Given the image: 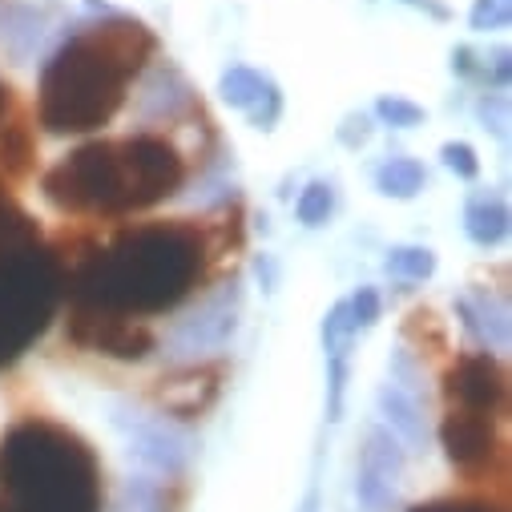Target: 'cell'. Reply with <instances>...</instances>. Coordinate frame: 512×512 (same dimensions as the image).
<instances>
[{
	"label": "cell",
	"mask_w": 512,
	"mask_h": 512,
	"mask_svg": "<svg viewBox=\"0 0 512 512\" xmlns=\"http://www.w3.org/2000/svg\"><path fill=\"white\" fill-rule=\"evenodd\" d=\"M206 263V230L198 222H142L89 254L69 283V299L125 319L166 315L202 283Z\"/></svg>",
	"instance_id": "obj_1"
},
{
	"label": "cell",
	"mask_w": 512,
	"mask_h": 512,
	"mask_svg": "<svg viewBox=\"0 0 512 512\" xmlns=\"http://www.w3.org/2000/svg\"><path fill=\"white\" fill-rule=\"evenodd\" d=\"M158 53V37L130 17H109L73 33L41 73L37 113L49 134H89L113 121L125 89Z\"/></svg>",
	"instance_id": "obj_2"
},
{
	"label": "cell",
	"mask_w": 512,
	"mask_h": 512,
	"mask_svg": "<svg viewBox=\"0 0 512 512\" xmlns=\"http://www.w3.org/2000/svg\"><path fill=\"white\" fill-rule=\"evenodd\" d=\"M186 178L182 154L158 134L101 138L65 154L45 174V198L61 214H134L170 198Z\"/></svg>",
	"instance_id": "obj_3"
},
{
	"label": "cell",
	"mask_w": 512,
	"mask_h": 512,
	"mask_svg": "<svg viewBox=\"0 0 512 512\" xmlns=\"http://www.w3.org/2000/svg\"><path fill=\"white\" fill-rule=\"evenodd\" d=\"M0 512H101V464L65 424L21 420L0 440Z\"/></svg>",
	"instance_id": "obj_4"
},
{
	"label": "cell",
	"mask_w": 512,
	"mask_h": 512,
	"mask_svg": "<svg viewBox=\"0 0 512 512\" xmlns=\"http://www.w3.org/2000/svg\"><path fill=\"white\" fill-rule=\"evenodd\" d=\"M61 303V263L41 242L0 254V367L29 351Z\"/></svg>",
	"instance_id": "obj_5"
},
{
	"label": "cell",
	"mask_w": 512,
	"mask_h": 512,
	"mask_svg": "<svg viewBox=\"0 0 512 512\" xmlns=\"http://www.w3.org/2000/svg\"><path fill=\"white\" fill-rule=\"evenodd\" d=\"M444 400H448V408L500 420L508 408V375L488 351L460 355L444 379Z\"/></svg>",
	"instance_id": "obj_6"
},
{
	"label": "cell",
	"mask_w": 512,
	"mask_h": 512,
	"mask_svg": "<svg viewBox=\"0 0 512 512\" xmlns=\"http://www.w3.org/2000/svg\"><path fill=\"white\" fill-rule=\"evenodd\" d=\"M69 339L89 351H105L113 359H146L154 351V331L142 319L73 307V303H69Z\"/></svg>",
	"instance_id": "obj_7"
},
{
	"label": "cell",
	"mask_w": 512,
	"mask_h": 512,
	"mask_svg": "<svg viewBox=\"0 0 512 512\" xmlns=\"http://www.w3.org/2000/svg\"><path fill=\"white\" fill-rule=\"evenodd\" d=\"M222 379H226V363H194V367H178L170 375L158 379V388H154V400L162 412L178 416V420H194L202 416L218 392H222Z\"/></svg>",
	"instance_id": "obj_8"
},
{
	"label": "cell",
	"mask_w": 512,
	"mask_h": 512,
	"mask_svg": "<svg viewBox=\"0 0 512 512\" xmlns=\"http://www.w3.org/2000/svg\"><path fill=\"white\" fill-rule=\"evenodd\" d=\"M440 440H444L448 460L468 476H480L492 464V456L500 452L496 420L492 416H476V412H460V408H448V416L440 424Z\"/></svg>",
	"instance_id": "obj_9"
},
{
	"label": "cell",
	"mask_w": 512,
	"mask_h": 512,
	"mask_svg": "<svg viewBox=\"0 0 512 512\" xmlns=\"http://www.w3.org/2000/svg\"><path fill=\"white\" fill-rule=\"evenodd\" d=\"M218 89H222V101L242 109V113H250V121L259 125V130H271V125L279 121V113H283V97H279L275 81L267 73H259V69L234 65V69L222 73Z\"/></svg>",
	"instance_id": "obj_10"
},
{
	"label": "cell",
	"mask_w": 512,
	"mask_h": 512,
	"mask_svg": "<svg viewBox=\"0 0 512 512\" xmlns=\"http://www.w3.org/2000/svg\"><path fill=\"white\" fill-rule=\"evenodd\" d=\"M464 226H468V238L476 246H496L504 234H508V206L500 194H476L464 210Z\"/></svg>",
	"instance_id": "obj_11"
},
{
	"label": "cell",
	"mask_w": 512,
	"mask_h": 512,
	"mask_svg": "<svg viewBox=\"0 0 512 512\" xmlns=\"http://www.w3.org/2000/svg\"><path fill=\"white\" fill-rule=\"evenodd\" d=\"M379 412L388 416V424H392L408 444H420V440H424V412H420L416 396H412V392H404L396 379L379 392Z\"/></svg>",
	"instance_id": "obj_12"
},
{
	"label": "cell",
	"mask_w": 512,
	"mask_h": 512,
	"mask_svg": "<svg viewBox=\"0 0 512 512\" xmlns=\"http://www.w3.org/2000/svg\"><path fill=\"white\" fill-rule=\"evenodd\" d=\"M424 182H428V174L416 158H392L375 170V186L388 198H416L424 190Z\"/></svg>",
	"instance_id": "obj_13"
},
{
	"label": "cell",
	"mask_w": 512,
	"mask_h": 512,
	"mask_svg": "<svg viewBox=\"0 0 512 512\" xmlns=\"http://www.w3.org/2000/svg\"><path fill=\"white\" fill-rule=\"evenodd\" d=\"M29 242H41L37 222L13 202V194L0 190V254L21 250V246H29Z\"/></svg>",
	"instance_id": "obj_14"
},
{
	"label": "cell",
	"mask_w": 512,
	"mask_h": 512,
	"mask_svg": "<svg viewBox=\"0 0 512 512\" xmlns=\"http://www.w3.org/2000/svg\"><path fill=\"white\" fill-rule=\"evenodd\" d=\"M400 468H404V456H400V448H396V440L388 436V432H367V448H363V472L367 476H379V480H396L400 476Z\"/></svg>",
	"instance_id": "obj_15"
},
{
	"label": "cell",
	"mask_w": 512,
	"mask_h": 512,
	"mask_svg": "<svg viewBox=\"0 0 512 512\" xmlns=\"http://www.w3.org/2000/svg\"><path fill=\"white\" fill-rule=\"evenodd\" d=\"M388 271L408 279V283H424L436 271V254L428 246H396L388 254Z\"/></svg>",
	"instance_id": "obj_16"
},
{
	"label": "cell",
	"mask_w": 512,
	"mask_h": 512,
	"mask_svg": "<svg viewBox=\"0 0 512 512\" xmlns=\"http://www.w3.org/2000/svg\"><path fill=\"white\" fill-rule=\"evenodd\" d=\"M331 206H335V194L327 182H311L299 198V222L303 226H323L331 218Z\"/></svg>",
	"instance_id": "obj_17"
},
{
	"label": "cell",
	"mask_w": 512,
	"mask_h": 512,
	"mask_svg": "<svg viewBox=\"0 0 512 512\" xmlns=\"http://www.w3.org/2000/svg\"><path fill=\"white\" fill-rule=\"evenodd\" d=\"M375 113H379L383 121H388V125H400V130H412V125H420V121H424V109H420V105H412V101H404V97H379Z\"/></svg>",
	"instance_id": "obj_18"
},
{
	"label": "cell",
	"mask_w": 512,
	"mask_h": 512,
	"mask_svg": "<svg viewBox=\"0 0 512 512\" xmlns=\"http://www.w3.org/2000/svg\"><path fill=\"white\" fill-rule=\"evenodd\" d=\"M508 13H512L508 0H476L472 5V29H480V33L508 29Z\"/></svg>",
	"instance_id": "obj_19"
},
{
	"label": "cell",
	"mask_w": 512,
	"mask_h": 512,
	"mask_svg": "<svg viewBox=\"0 0 512 512\" xmlns=\"http://www.w3.org/2000/svg\"><path fill=\"white\" fill-rule=\"evenodd\" d=\"M347 319H351V331L359 327H371L379 319V295L371 287H359L351 299H347Z\"/></svg>",
	"instance_id": "obj_20"
},
{
	"label": "cell",
	"mask_w": 512,
	"mask_h": 512,
	"mask_svg": "<svg viewBox=\"0 0 512 512\" xmlns=\"http://www.w3.org/2000/svg\"><path fill=\"white\" fill-rule=\"evenodd\" d=\"M392 496H396V492H392V484H388V480L367 476V472L359 476V500H363L371 512H388V508H392Z\"/></svg>",
	"instance_id": "obj_21"
},
{
	"label": "cell",
	"mask_w": 512,
	"mask_h": 512,
	"mask_svg": "<svg viewBox=\"0 0 512 512\" xmlns=\"http://www.w3.org/2000/svg\"><path fill=\"white\" fill-rule=\"evenodd\" d=\"M444 166L456 170L460 178H476L480 174V162H476V150L468 142H448L444 146Z\"/></svg>",
	"instance_id": "obj_22"
},
{
	"label": "cell",
	"mask_w": 512,
	"mask_h": 512,
	"mask_svg": "<svg viewBox=\"0 0 512 512\" xmlns=\"http://www.w3.org/2000/svg\"><path fill=\"white\" fill-rule=\"evenodd\" d=\"M408 512H500L488 500H432V504H416Z\"/></svg>",
	"instance_id": "obj_23"
},
{
	"label": "cell",
	"mask_w": 512,
	"mask_h": 512,
	"mask_svg": "<svg viewBox=\"0 0 512 512\" xmlns=\"http://www.w3.org/2000/svg\"><path fill=\"white\" fill-rule=\"evenodd\" d=\"M343 335H351V319H347V303H335V311L323 323V339H327V347H339Z\"/></svg>",
	"instance_id": "obj_24"
},
{
	"label": "cell",
	"mask_w": 512,
	"mask_h": 512,
	"mask_svg": "<svg viewBox=\"0 0 512 512\" xmlns=\"http://www.w3.org/2000/svg\"><path fill=\"white\" fill-rule=\"evenodd\" d=\"M408 5H420V9H428L432 17H448V9H444V5H436V0H408Z\"/></svg>",
	"instance_id": "obj_25"
},
{
	"label": "cell",
	"mask_w": 512,
	"mask_h": 512,
	"mask_svg": "<svg viewBox=\"0 0 512 512\" xmlns=\"http://www.w3.org/2000/svg\"><path fill=\"white\" fill-rule=\"evenodd\" d=\"M0 117H5V89H0Z\"/></svg>",
	"instance_id": "obj_26"
}]
</instances>
